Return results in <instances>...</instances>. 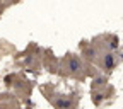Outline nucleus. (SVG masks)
<instances>
[{
  "mask_svg": "<svg viewBox=\"0 0 123 109\" xmlns=\"http://www.w3.org/2000/svg\"><path fill=\"white\" fill-rule=\"evenodd\" d=\"M92 63L86 61L82 58V55L79 53H65L60 58V67H58V73L62 77H67V79H74V80H86L87 77H96L98 73L91 72Z\"/></svg>",
  "mask_w": 123,
  "mask_h": 109,
  "instance_id": "nucleus-1",
  "label": "nucleus"
},
{
  "mask_svg": "<svg viewBox=\"0 0 123 109\" xmlns=\"http://www.w3.org/2000/svg\"><path fill=\"white\" fill-rule=\"evenodd\" d=\"M22 55H24V65H26V67L36 70L39 65H43V60H41L43 55H41V50H39V48H36L34 53H29V50H27V51L22 53Z\"/></svg>",
  "mask_w": 123,
  "mask_h": 109,
  "instance_id": "nucleus-5",
  "label": "nucleus"
},
{
  "mask_svg": "<svg viewBox=\"0 0 123 109\" xmlns=\"http://www.w3.org/2000/svg\"><path fill=\"white\" fill-rule=\"evenodd\" d=\"M91 43L96 46L99 51H113V53H118L120 50V38L116 34H111V33H103L96 38H92Z\"/></svg>",
  "mask_w": 123,
  "mask_h": 109,
  "instance_id": "nucleus-3",
  "label": "nucleus"
},
{
  "mask_svg": "<svg viewBox=\"0 0 123 109\" xmlns=\"http://www.w3.org/2000/svg\"><path fill=\"white\" fill-rule=\"evenodd\" d=\"M96 67H98V68L101 70V73H104V75L111 73V72L118 67V53H113V51H101Z\"/></svg>",
  "mask_w": 123,
  "mask_h": 109,
  "instance_id": "nucleus-4",
  "label": "nucleus"
},
{
  "mask_svg": "<svg viewBox=\"0 0 123 109\" xmlns=\"http://www.w3.org/2000/svg\"><path fill=\"white\" fill-rule=\"evenodd\" d=\"M43 92L46 99H48L55 109H77V97L74 94H62V92H55L51 87V92H48V89L43 87Z\"/></svg>",
  "mask_w": 123,
  "mask_h": 109,
  "instance_id": "nucleus-2",
  "label": "nucleus"
}]
</instances>
